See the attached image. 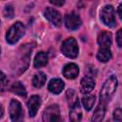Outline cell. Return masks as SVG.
Here are the masks:
<instances>
[{
	"mask_svg": "<svg viewBox=\"0 0 122 122\" xmlns=\"http://www.w3.org/2000/svg\"><path fill=\"white\" fill-rule=\"evenodd\" d=\"M66 95H67V99H68V103H69L70 107L72 106L74 103H76L78 101L77 95H76V93H75V92L73 90H68Z\"/></svg>",
	"mask_w": 122,
	"mask_h": 122,
	"instance_id": "44dd1931",
	"label": "cell"
},
{
	"mask_svg": "<svg viewBox=\"0 0 122 122\" xmlns=\"http://www.w3.org/2000/svg\"><path fill=\"white\" fill-rule=\"evenodd\" d=\"M113 119L116 121H122V110L115 109L113 112Z\"/></svg>",
	"mask_w": 122,
	"mask_h": 122,
	"instance_id": "603a6c76",
	"label": "cell"
},
{
	"mask_svg": "<svg viewBox=\"0 0 122 122\" xmlns=\"http://www.w3.org/2000/svg\"><path fill=\"white\" fill-rule=\"evenodd\" d=\"M10 92H12L13 93H15V94H17L19 96H22V97H26V95H27V92H26L25 87L19 81H16V82L11 84Z\"/></svg>",
	"mask_w": 122,
	"mask_h": 122,
	"instance_id": "e0dca14e",
	"label": "cell"
},
{
	"mask_svg": "<svg viewBox=\"0 0 122 122\" xmlns=\"http://www.w3.org/2000/svg\"><path fill=\"white\" fill-rule=\"evenodd\" d=\"M50 2L55 6H62L65 3V0H50Z\"/></svg>",
	"mask_w": 122,
	"mask_h": 122,
	"instance_id": "484cf974",
	"label": "cell"
},
{
	"mask_svg": "<svg viewBox=\"0 0 122 122\" xmlns=\"http://www.w3.org/2000/svg\"><path fill=\"white\" fill-rule=\"evenodd\" d=\"M45 17L51 24H52L55 27H59L62 22V17L61 14L58 10H56L53 8H47L45 10Z\"/></svg>",
	"mask_w": 122,
	"mask_h": 122,
	"instance_id": "52a82bcc",
	"label": "cell"
},
{
	"mask_svg": "<svg viewBox=\"0 0 122 122\" xmlns=\"http://www.w3.org/2000/svg\"><path fill=\"white\" fill-rule=\"evenodd\" d=\"M48 54L44 51H39L36 55H35V58H34V61H33V65L35 68H41V67H44L47 65L48 63Z\"/></svg>",
	"mask_w": 122,
	"mask_h": 122,
	"instance_id": "2e32d148",
	"label": "cell"
},
{
	"mask_svg": "<svg viewBox=\"0 0 122 122\" xmlns=\"http://www.w3.org/2000/svg\"><path fill=\"white\" fill-rule=\"evenodd\" d=\"M7 80H6V75L4 74V72H1V90L4 91V88L6 86Z\"/></svg>",
	"mask_w": 122,
	"mask_h": 122,
	"instance_id": "d4e9b609",
	"label": "cell"
},
{
	"mask_svg": "<svg viewBox=\"0 0 122 122\" xmlns=\"http://www.w3.org/2000/svg\"><path fill=\"white\" fill-rule=\"evenodd\" d=\"M112 34L109 31H102L97 37V43L100 48H110L112 45Z\"/></svg>",
	"mask_w": 122,
	"mask_h": 122,
	"instance_id": "4fadbf2b",
	"label": "cell"
},
{
	"mask_svg": "<svg viewBox=\"0 0 122 122\" xmlns=\"http://www.w3.org/2000/svg\"><path fill=\"white\" fill-rule=\"evenodd\" d=\"M79 73V68L74 63H69L63 68V75L68 79H74Z\"/></svg>",
	"mask_w": 122,
	"mask_h": 122,
	"instance_id": "8fae6325",
	"label": "cell"
},
{
	"mask_svg": "<svg viewBox=\"0 0 122 122\" xmlns=\"http://www.w3.org/2000/svg\"><path fill=\"white\" fill-rule=\"evenodd\" d=\"M46 80H47V76L44 72L42 71H38L37 73H35L33 75V78H32V85L35 87V88H41L44 86V84L46 83Z\"/></svg>",
	"mask_w": 122,
	"mask_h": 122,
	"instance_id": "d6986e66",
	"label": "cell"
},
{
	"mask_svg": "<svg viewBox=\"0 0 122 122\" xmlns=\"http://www.w3.org/2000/svg\"><path fill=\"white\" fill-rule=\"evenodd\" d=\"M10 116L12 121H19L23 118L22 106L15 99H12L10 103Z\"/></svg>",
	"mask_w": 122,
	"mask_h": 122,
	"instance_id": "8992f818",
	"label": "cell"
},
{
	"mask_svg": "<svg viewBox=\"0 0 122 122\" xmlns=\"http://www.w3.org/2000/svg\"><path fill=\"white\" fill-rule=\"evenodd\" d=\"M117 87V79L114 75L110 76L105 83L102 86V89L100 91L99 99L101 103H104L107 105V103L112 99V95L114 94V92Z\"/></svg>",
	"mask_w": 122,
	"mask_h": 122,
	"instance_id": "6da1fadb",
	"label": "cell"
},
{
	"mask_svg": "<svg viewBox=\"0 0 122 122\" xmlns=\"http://www.w3.org/2000/svg\"><path fill=\"white\" fill-rule=\"evenodd\" d=\"M82 103H83L84 108L87 111H90V110H92V108L93 107V105L95 103V96L93 94L86 95L82 98Z\"/></svg>",
	"mask_w": 122,
	"mask_h": 122,
	"instance_id": "ffe728a7",
	"label": "cell"
},
{
	"mask_svg": "<svg viewBox=\"0 0 122 122\" xmlns=\"http://www.w3.org/2000/svg\"><path fill=\"white\" fill-rule=\"evenodd\" d=\"M43 120L45 122H55L60 121V110L57 105H51L49 106L43 112Z\"/></svg>",
	"mask_w": 122,
	"mask_h": 122,
	"instance_id": "5b68a950",
	"label": "cell"
},
{
	"mask_svg": "<svg viewBox=\"0 0 122 122\" xmlns=\"http://www.w3.org/2000/svg\"><path fill=\"white\" fill-rule=\"evenodd\" d=\"M3 13H4L5 17H7V18H12V17H13V8H12L10 5L6 6V7L4 8Z\"/></svg>",
	"mask_w": 122,
	"mask_h": 122,
	"instance_id": "7402d4cb",
	"label": "cell"
},
{
	"mask_svg": "<svg viewBox=\"0 0 122 122\" xmlns=\"http://www.w3.org/2000/svg\"><path fill=\"white\" fill-rule=\"evenodd\" d=\"M70 108H71V112H70L71 120V121H76V122L79 121L81 119V117H82V112H81L79 101H77L76 103H74Z\"/></svg>",
	"mask_w": 122,
	"mask_h": 122,
	"instance_id": "5bb4252c",
	"label": "cell"
},
{
	"mask_svg": "<svg viewBox=\"0 0 122 122\" xmlns=\"http://www.w3.org/2000/svg\"><path fill=\"white\" fill-rule=\"evenodd\" d=\"M117 12H118V15L120 16V18L122 19V3L118 6V9H117Z\"/></svg>",
	"mask_w": 122,
	"mask_h": 122,
	"instance_id": "4316f807",
	"label": "cell"
},
{
	"mask_svg": "<svg viewBox=\"0 0 122 122\" xmlns=\"http://www.w3.org/2000/svg\"><path fill=\"white\" fill-rule=\"evenodd\" d=\"M105 112H106V104L99 102L97 108L95 109V111L93 112V115L92 117V121H95V122L102 121L103 118H104Z\"/></svg>",
	"mask_w": 122,
	"mask_h": 122,
	"instance_id": "9a60e30c",
	"label": "cell"
},
{
	"mask_svg": "<svg viewBox=\"0 0 122 122\" xmlns=\"http://www.w3.org/2000/svg\"><path fill=\"white\" fill-rule=\"evenodd\" d=\"M112 58V52L110 51V48H100L98 52H97V59L102 62V63H106L108 61H110V59Z\"/></svg>",
	"mask_w": 122,
	"mask_h": 122,
	"instance_id": "ac0fdd59",
	"label": "cell"
},
{
	"mask_svg": "<svg viewBox=\"0 0 122 122\" xmlns=\"http://www.w3.org/2000/svg\"><path fill=\"white\" fill-rule=\"evenodd\" d=\"M61 51L66 57L72 58V59L76 58L78 55V51H79L76 40L72 37L66 39L61 45Z\"/></svg>",
	"mask_w": 122,
	"mask_h": 122,
	"instance_id": "3957f363",
	"label": "cell"
},
{
	"mask_svg": "<svg viewBox=\"0 0 122 122\" xmlns=\"http://www.w3.org/2000/svg\"><path fill=\"white\" fill-rule=\"evenodd\" d=\"M64 86H65V84H64L63 80H61L59 78H53L50 81V83L48 85V89L51 92H52L54 94H58L63 91Z\"/></svg>",
	"mask_w": 122,
	"mask_h": 122,
	"instance_id": "7c38bea8",
	"label": "cell"
},
{
	"mask_svg": "<svg viewBox=\"0 0 122 122\" xmlns=\"http://www.w3.org/2000/svg\"><path fill=\"white\" fill-rule=\"evenodd\" d=\"M100 18L102 22L108 27H114L115 26V16H114V10L112 6L107 5L105 6L100 11Z\"/></svg>",
	"mask_w": 122,
	"mask_h": 122,
	"instance_id": "277c9868",
	"label": "cell"
},
{
	"mask_svg": "<svg viewBox=\"0 0 122 122\" xmlns=\"http://www.w3.org/2000/svg\"><path fill=\"white\" fill-rule=\"evenodd\" d=\"M65 26L71 30H77L81 26V19L75 12H71L65 16Z\"/></svg>",
	"mask_w": 122,
	"mask_h": 122,
	"instance_id": "ba28073f",
	"label": "cell"
},
{
	"mask_svg": "<svg viewBox=\"0 0 122 122\" xmlns=\"http://www.w3.org/2000/svg\"><path fill=\"white\" fill-rule=\"evenodd\" d=\"M116 43L118 47L122 49V29H120L116 33Z\"/></svg>",
	"mask_w": 122,
	"mask_h": 122,
	"instance_id": "cb8c5ba5",
	"label": "cell"
},
{
	"mask_svg": "<svg viewBox=\"0 0 122 122\" xmlns=\"http://www.w3.org/2000/svg\"><path fill=\"white\" fill-rule=\"evenodd\" d=\"M27 106H28L30 116L33 117L36 114V112H38V110H39V108L41 106V99H40V97L38 95L30 96V98L28 100Z\"/></svg>",
	"mask_w": 122,
	"mask_h": 122,
	"instance_id": "9c48e42d",
	"label": "cell"
},
{
	"mask_svg": "<svg viewBox=\"0 0 122 122\" xmlns=\"http://www.w3.org/2000/svg\"><path fill=\"white\" fill-rule=\"evenodd\" d=\"M95 87V81L94 79L88 75V76H84L82 79H81V82H80V91L83 92V93H89L91 92Z\"/></svg>",
	"mask_w": 122,
	"mask_h": 122,
	"instance_id": "30bf717a",
	"label": "cell"
},
{
	"mask_svg": "<svg viewBox=\"0 0 122 122\" xmlns=\"http://www.w3.org/2000/svg\"><path fill=\"white\" fill-rule=\"evenodd\" d=\"M25 33V26L21 22L14 23L7 31L6 40L9 44H15Z\"/></svg>",
	"mask_w": 122,
	"mask_h": 122,
	"instance_id": "7a4b0ae2",
	"label": "cell"
}]
</instances>
